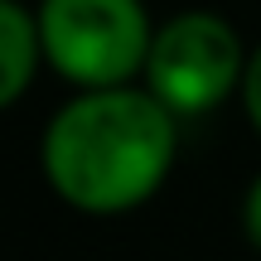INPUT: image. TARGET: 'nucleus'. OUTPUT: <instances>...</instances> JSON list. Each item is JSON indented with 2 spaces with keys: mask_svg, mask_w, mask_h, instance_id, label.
<instances>
[{
  "mask_svg": "<svg viewBox=\"0 0 261 261\" xmlns=\"http://www.w3.org/2000/svg\"><path fill=\"white\" fill-rule=\"evenodd\" d=\"M174 165V112L155 92L87 87L44 130V174L77 213H130Z\"/></svg>",
  "mask_w": 261,
  "mask_h": 261,
  "instance_id": "obj_1",
  "label": "nucleus"
},
{
  "mask_svg": "<svg viewBox=\"0 0 261 261\" xmlns=\"http://www.w3.org/2000/svg\"><path fill=\"white\" fill-rule=\"evenodd\" d=\"M44 58L77 87H121L150 58V19L140 0H44Z\"/></svg>",
  "mask_w": 261,
  "mask_h": 261,
  "instance_id": "obj_2",
  "label": "nucleus"
},
{
  "mask_svg": "<svg viewBox=\"0 0 261 261\" xmlns=\"http://www.w3.org/2000/svg\"><path fill=\"white\" fill-rule=\"evenodd\" d=\"M242 39L227 19L208 10L174 15L165 29H155L145 58L150 92L169 107L174 116H198L213 112L237 83H242Z\"/></svg>",
  "mask_w": 261,
  "mask_h": 261,
  "instance_id": "obj_3",
  "label": "nucleus"
},
{
  "mask_svg": "<svg viewBox=\"0 0 261 261\" xmlns=\"http://www.w3.org/2000/svg\"><path fill=\"white\" fill-rule=\"evenodd\" d=\"M39 58H44L39 15H29L19 0H0V107L24 97Z\"/></svg>",
  "mask_w": 261,
  "mask_h": 261,
  "instance_id": "obj_4",
  "label": "nucleus"
},
{
  "mask_svg": "<svg viewBox=\"0 0 261 261\" xmlns=\"http://www.w3.org/2000/svg\"><path fill=\"white\" fill-rule=\"evenodd\" d=\"M242 102H247L252 126L261 130V48H252V58H247V73H242Z\"/></svg>",
  "mask_w": 261,
  "mask_h": 261,
  "instance_id": "obj_5",
  "label": "nucleus"
},
{
  "mask_svg": "<svg viewBox=\"0 0 261 261\" xmlns=\"http://www.w3.org/2000/svg\"><path fill=\"white\" fill-rule=\"evenodd\" d=\"M242 227H247V237L261 247V179L252 184V194H247V203H242Z\"/></svg>",
  "mask_w": 261,
  "mask_h": 261,
  "instance_id": "obj_6",
  "label": "nucleus"
}]
</instances>
